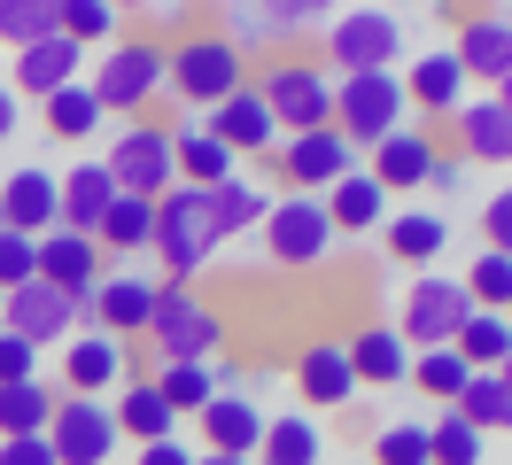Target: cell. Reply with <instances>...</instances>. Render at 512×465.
<instances>
[{"label": "cell", "instance_id": "cell-42", "mask_svg": "<svg viewBox=\"0 0 512 465\" xmlns=\"http://www.w3.org/2000/svg\"><path fill=\"white\" fill-rule=\"evenodd\" d=\"M466 380H474V365H466L458 349H419V357H412V388L427 403H443V411L466 396Z\"/></svg>", "mask_w": 512, "mask_h": 465}, {"label": "cell", "instance_id": "cell-49", "mask_svg": "<svg viewBox=\"0 0 512 465\" xmlns=\"http://www.w3.org/2000/svg\"><path fill=\"white\" fill-rule=\"evenodd\" d=\"M16 380H39V349L16 334H0V388H16Z\"/></svg>", "mask_w": 512, "mask_h": 465}, {"label": "cell", "instance_id": "cell-48", "mask_svg": "<svg viewBox=\"0 0 512 465\" xmlns=\"http://www.w3.org/2000/svg\"><path fill=\"white\" fill-rule=\"evenodd\" d=\"M481 233H489V248H497V256H512V179L489 194V210H481Z\"/></svg>", "mask_w": 512, "mask_h": 465}, {"label": "cell", "instance_id": "cell-13", "mask_svg": "<svg viewBox=\"0 0 512 465\" xmlns=\"http://www.w3.org/2000/svg\"><path fill=\"white\" fill-rule=\"evenodd\" d=\"M404 78V101H412V124H450L466 101H474V86H466V70H458V55L450 47H427V55H412V70H396Z\"/></svg>", "mask_w": 512, "mask_h": 465}, {"label": "cell", "instance_id": "cell-4", "mask_svg": "<svg viewBox=\"0 0 512 465\" xmlns=\"http://www.w3.org/2000/svg\"><path fill=\"white\" fill-rule=\"evenodd\" d=\"M86 93L101 101V117H148L163 101V39H117V47H101V62L86 70Z\"/></svg>", "mask_w": 512, "mask_h": 465}, {"label": "cell", "instance_id": "cell-30", "mask_svg": "<svg viewBox=\"0 0 512 465\" xmlns=\"http://www.w3.org/2000/svg\"><path fill=\"white\" fill-rule=\"evenodd\" d=\"M109 419H117L125 442H163V434H179V419H171V403H163V388L148 380V372L125 380V388L109 396Z\"/></svg>", "mask_w": 512, "mask_h": 465}, {"label": "cell", "instance_id": "cell-53", "mask_svg": "<svg viewBox=\"0 0 512 465\" xmlns=\"http://www.w3.org/2000/svg\"><path fill=\"white\" fill-rule=\"evenodd\" d=\"M16 124H24V117H16V93L0 86V140H8V132H16Z\"/></svg>", "mask_w": 512, "mask_h": 465}, {"label": "cell", "instance_id": "cell-7", "mask_svg": "<svg viewBox=\"0 0 512 465\" xmlns=\"http://www.w3.org/2000/svg\"><path fill=\"white\" fill-rule=\"evenodd\" d=\"M404 124H412V101H404V78H396V70L334 78V132H342L357 155H373L388 132H404Z\"/></svg>", "mask_w": 512, "mask_h": 465}, {"label": "cell", "instance_id": "cell-45", "mask_svg": "<svg viewBox=\"0 0 512 465\" xmlns=\"http://www.w3.org/2000/svg\"><path fill=\"white\" fill-rule=\"evenodd\" d=\"M481 450H489V442H481L458 411H443V419L427 427V458H435V465H481Z\"/></svg>", "mask_w": 512, "mask_h": 465}, {"label": "cell", "instance_id": "cell-15", "mask_svg": "<svg viewBox=\"0 0 512 465\" xmlns=\"http://www.w3.org/2000/svg\"><path fill=\"white\" fill-rule=\"evenodd\" d=\"M47 442H55V458H63V465H109L125 434H117V419H109V403H101V396H63V403H55Z\"/></svg>", "mask_w": 512, "mask_h": 465}, {"label": "cell", "instance_id": "cell-35", "mask_svg": "<svg viewBox=\"0 0 512 465\" xmlns=\"http://www.w3.org/2000/svg\"><path fill=\"white\" fill-rule=\"evenodd\" d=\"M94 248H117V256H140V248H156V202H140V194H117L109 217H101Z\"/></svg>", "mask_w": 512, "mask_h": 465}, {"label": "cell", "instance_id": "cell-46", "mask_svg": "<svg viewBox=\"0 0 512 465\" xmlns=\"http://www.w3.org/2000/svg\"><path fill=\"white\" fill-rule=\"evenodd\" d=\"M373 465H435V458H427V427H419V419L381 427V434H373Z\"/></svg>", "mask_w": 512, "mask_h": 465}, {"label": "cell", "instance_id": "cell-52", "mask_svg": "<svg viewBox=\"0 0 512 465\" xmlns=\"http://www.w3.org/2000/svg\"><path fill=\"white\" fill-rule=\"evenodd\" d=\"M427 186H443V194H450V186H466V155H435V179H427Z\"/></svg>", "mask_w": 512, "mask_h": 465}, {"label": "cell", "instance_id": "cell-40", "mask_svg": "<svg viewBox=\"0 0 512 465\" xmlns=\"http://www.w3.org/2000/svg\"><path fill=\"white\" fill-rule=\"evenodd\" d=\"M163 388V403H171V419H194L210 396H225V380H218V365H156L148 372Z\"/></svg>", "mask_w": 512, "mask_h": 465}, {"label": "cell", "instance_id": "cell-1", "mask_svg": "<svg viewBox=\"0 0 512 465\" xmlns=\"http://www.w3.org/2000/svg\"><path fill=\"white\" fill-rule=\"evenodd\" d=\"M241 86H249V55H241L218 24L187 31V39H163V93H171L179 109L210 117L225 93H241Z\"/></svg>", "mask_w": 512, "mask_h": 465}, {"label": "cell", "instance_id": "cell-34", "mask_svg": "<svg viewBox=\"0 0 512 465\" xmlns=\"http://www.w3.org/2000/svg\"><path fill=\"white\" fill-rule=\"evenodd\" d=\"M55 403H63L55 380H16V388H0V442L47 434V427H55Z\"/></svg>", "mask_w": 512, "mask_h": 465}, {"label": "cell", "instance_id": "cell-12", "mask_svg": "<svg viewBox=\"0 0 512 465\" xmlns=\"http://www.w3.org/2000/svg\"><path fill=\"white\" fill-rule=\"evenodd\" d=\"M466 287H458V279H412V295H404V318H396V334H404V349H450V341H458V326H466Z\"/></svg>", "mask_w": 512, "mask_h": 465}, {"label": "cell", "instance_id": "cell-51", "mask_svg": "<svg viewBox=\"0 0 512 465\" xmlns=\"http://www.w3.org/2000/svg\"><path fill=\"white\" fill-rule=\"evenodd\" d=\"M132 465H194V450L179 442V434H163V442H140V458Z\"/></svg>", "mask_w": 512, "mask_h": 465}, {"label": "cell", "instance_id": "cell-31", "mask_svg": "<svg viewBox=\"0 0 512 465\" xmlns=\"http://www.w3.org/2000/svg\"><path fill=\"white\" fill-rule=\"evenodd\" d=\"M109 202H117V186H109V171H101V163L63 171V233H86V241H94L101 217H109Z\"/></svg>", "mask_w": 512, "mask_h": 465}, {"label": "cell", "instance_id": "cell-50", "mask_svg": "<svg viewBox=\"0 0 512 465\" xmlns=\"http://www.w3.org/2000/svg\"><path fill=\"white\" fill-rule=\"evenodd\" d=\"M0 465H63V458L47 434H16V442H0Z\"/></svg>", "mask_w": 512, "mask_h": 465}, {"label": "cell", "instance_id": "cell-28", "mask_svg": "<svg viewBox=\"0 0 512 465\" xmlns=\"http://www.w3.org/2000/svg\"><path fill=\"white\" fill-rule=\"evenodd\" d=\"M342 349H350L357 388H404V380H412V349H404L396 326H357Z\"/></svg>", "mask_w": 512, "mask_h": 465}, {"label": "cell", "instance_id": "cell-44", "mask_svg": "<svg viewBox=\"0 0 512 465\" xmlns=\"http://www.w3.org/2000/svg\"><path fill=\"white\" fill-rule=\"evenodd\" d=\"M458 287H466V303H474V310H505V303H512V256L481 248V256H474V272L458 279Z\"/></svg>", "mask_w": 512, "mask_h": 465}, {"label": "cell", "instance_id": "cell-36", "mask_svg": "<svg viewBox=\"0 0 512 465\" xmlns=\"http://www.w3.org/2000/svg\"><path fill=\"white\" fill-rule=\"evenodd\" d=\"M63 39L78 55H101V47L125 39V8H109V0H63Z\"/></svg>", "mask_w": 512, "mask_h": 465}, {"label": "cell", "instance_id": "cell-24", "mask_svg": "<svg viewBox=\"0 0 512 465\" xmlns=\"http://www.w3.org/2000/svg\"><path fill=\"white\" fill-rule=\"evenodd\" d=\"M194 427H202V450L210 458H256V442H264V411H256L249 396H210L202 411H194Z\"/></svg>", "mask_w": 512, "mask_h": 465}, {"label": "cell", "instance_id": "cell-10", "mask_svg": "<svg viewBox=\"0 0 512 465\" xmlns=\"http://www.w3.org/2000/svg\"><path fill=\"white\" fill-rule=\"evenodd\" d=\"M78 326H86V310L70 303L63 287H47V279H24V287L0 295V334L32 341V349H55V341H70Z\"/></svg>", "mask_w": 512, "mask_h": 465}, {"label": "cell", "instance_id": "cell-2", "mask_svg": "<svg viewBox=\"0 0 512 465\" xmlns=\"http://www.w3.org/2000/svg\"><path fill=\"white\" fill-rule=\"evenodd\" d=\"M225 248L218 202L202 186H171L156 202V256H163V287H194V272Z\"/></svg>", "mask_w": 512, "mask_h": 465}, {"label": "cell", "instance_id": "cell-9", "mask_svg": "<svg viewBox=\"0 0 512 465\" xmlns=\"http://www.w3.org/2000/svg\"><path fill=\"white\" fill-rule=\"evenodd\" d=\"M256 233H264V256L288 264V272H319L334 256V225H326L319 194H272V210H264Z\"/></svg>", "mask_w": 512, "mask_h": 465}, {"label": "cell", "instance_id": "cell-16", "mask_svg": "<svg viewBox=\"0 0 512 465\" xmlns=\"http://www.w3.org/2000/svg\"><path fill=\"white\" fill-rule=\"evenodd\" d=\"M156 295H163V279L109 272L94 295H86V318H94L101 334H117V341H140V334H148V318H156Z\"/></svg>", "mask_w": 512, "mask_h": 465}, {"label": "cell", "instance_id": "cell-29", "mask_svg": "<svg viewBox=\"0 0 512 465\" xmlns=\"http://www.w3.org/2000/svg\"><path fill=\"white\" fill-rule=\"evenodd\" d=\"M171 171H179V186H202V194H210V186L241 179V155H225L194 117H179L171 124Z\"/></svg>", "mask_w": 512, "mask_h": 465}, {"label": "cell", "instance_id": "cell-58", "mask_svg": "<svg viewBox=\"0 0 512 465\" xmlns=\"http://www.w3.org/2000/svg\"><path fill=\"white\" fill-rule=\"evenodd\" d=\"M0 233H8V225H0Z\"/></svg>", "mask_w": 512, "mask_h": 465}, {"label": "cell", "instance_id": "cell-22", "mask_svg": "<svg viewBox=\"0 0 512 465\" xmlns=\"http://www.w3.org/2000/svg\"><path fill=\"white\" fill-rule=\"evenodd\" d=\"M450 55H458V70H466V86H497V78L512 70V24H505V8L466 16L458 39H450Z\"/></svg>", "mask_w": 512, "mask_h": 465}, {"label": "cell", "instance_id": "cell-54", "mask_svg": "<svg viewBox=\"0 0 512 465\" xmlns=\"http://www.w3.org/2000/svg\"><path fill=\"white\" fill-rule=\"evenodd\" d=\"M489 101H497V109H505V117H512V70H505V78H497V86H489Z\"/></svg>", "mask_w": 512, "mask_h": 465}, {"label": "cell", "instance_id": "cell-8", "mask_svg": "<svg viewBox=\"0 0 512 465\" xmlns=\"http://www.w3.org/2000/svg\"><path fill=\"white\" fill-rule=\"evenodd\" d=\"M101 171H109V186H117V194L163 202V194L179 186V171H171V117H163V109H148L140 124H125V132L109 140V155H101Z\"/></svg>", "mask_w": 512, "mask_h": 465}, {"label": "cell", "instance_id": "cell-14", "mask_svg": "<svg viewBox=\"0 0 512 465\" xmlns=\"http://www.w3.org/2000/svg\"><path fill=\"white\" fill-rule=\"evenodd\" d=\"M272 163H280L288 194H326L334 179H350L365 155H357L342 132H295V140H280V148H272Z\"/></svg>", "mask_w": 512, "mask_h": 465}, {"label": "cell", "instance_id": "cell-57", "mask_svg": "<svg viewBox=\"0 0 512 465\" xmlns=\"http://www.w3.org/2000/svg\"><path fill=\"white\" fill-rule=\"evenodd\" d=\"M505 326H512V303H505Z\"/></svg>", "mask_w": 512, "mask_h": 465}, {"label": "cell", "instance_id": "cell-37", "mask_svg": "<svg viewBox=\"0 0 512 465\" xmlns=\"http://www.w3.org/2000/svg\"><path fill=\"white\" fill-rule=\"evenodd\" d=\"M458 357L474 372H497L512 357V326H505V310H466V326H458V341H450Z\"/></svg>", "mask_w": 512, "mask_h": 465}, {"label": "cell", "instance_id": "cell-6", "mask_svg": "<svg viewBox=\"0 0 512 465\" xmlns=\"http://www.w3.org/2000/svg\"><path fill=\"white\" fill-rule=\"evenodd\" d=\"M326 70L334 78H365V70H396L404 62V16L396 8H334L326 16Z\"/></svg>", "mask_w": 512, "mask_h": 465}, {"label": "cell", "instance_id": "cell-19", "mask_svg": "<svg viewBox=\"0 0 512 465\" xmlns=\"http://www.w3.org/2000/svg\"><path fill=\"white\" fill-rule=\"evenodd\" d=\"M0 225L8 233H24V241H39V233H55L63 225V179L55 171H8L0 179Z\"/></svg>", "mask_w": 512, "mask_h": 465}, {"label": "cell", "instance_id": "cell-25", "mask_svg": "<svg viewBox=\"0 0 512 465\" xmlns=\"http://www.w3.org/2000/svg\"><path fill=\"white\" fill-rule=\"evenodd\" d=\"M39 279L63 287L70 303L86 310V295L101 287V248L86 241V233H63V225H55V233H39Z\"/></svg>", "mask_w": 512, "mask_h": 465}, {"label": "cell", "instance_id": "cell-32", "mask_svg": "<svg viewBox=\"0 0 512 465\" xmlns=\"http://www.w3.org/2000/svg\"><path fill=\"white\" fill-rule=\"evenodd\" d=\"M326 434L311 411H288V419H264V442H256V465H319Z\"/></svg>", "mask_w": 512, "mask_h": 465}, {"label": "cell", "instance_id": "cell-38", "mask_svg": "<svg viewBox=\"0 0 512 465\" xmlns=\"http://www.w3.org/2000/svg\"><path fill=\"white\" fill-rule=\"evenodd\" d=\"M55 31H63V0H0V47L8 55H24Z\"/></svg>", "mask_w": 512, "mask_h": 465}, {"label": "cell", "instance_id": "cell-5", "mask_svg": "<svg viewBox=\"0 0 512 465\" xmlns=\"http://www.w3.org/2000/svg\"><path fill=\"white\" fill-rule=\"evenodd\" d=\"M148 349H156V365H210L225 341V318L218 303L202 295V287H163L156 295V318H148Z\"/></svg>", "mask_w": 512, "mask_h": 465}, {"label": "cell", "instance_id": "cell-11", "mask_svg": "<svg viewBox=\"0 0 512 465\" xmlns=\"http://www.w3.org/2000/svg\"><path fill=\"white\" fill-rule=\"evenodd\" d=\"M125 380H140L132 341L101 334V326H78V334L63 341V396H117Z\"/></svg>", "mask_w": 512, "mask_h": 465}, {"label": "cell", "instance_id": "cell-3", "mask_svg": "<svg viewBox=\"0 0 512 465\" xmlns=\"http://www.w3.org/2000/svg\"><path fill=\"white\" fill-rule=\"evenodd\" d=\"M249 86L264 93V109H272V124H280V140H295V132H334V70H326V62L272 55Z\"/></svg>", "mask_w": 512, "mask_h": 465}, {"label": "cell", "instance_id": "cell-26", "mask_svg": "<svg viewBox=\"0 0 512 465\" xmlns=\"http://www.w3.org/2000/svg\"><path fill=\"white\" fill-rule=\"evenodd\" d=\"M450 155H466V171H474V163H512V117L489 93H474V101L450 117Z\"/></svg>", "mask_w": 512, "mask_h": 465}, {"label": "cell", "instance_id": "cell-41", "mask_svg": "<svg viewBox=\"0 0 512 465\" xmlns=\"http://www.w3.org/2000/svg\"><path fill=\"white\" fill-rule=\"evenodd\" d=\"M39 124H47L55 140H94L101 132V101L86 93V78H78V86H63V93L39 101Z\"/></svg>", "mask_w": 512, "mask_h": 465}, {"label": "cell", "instance_id": "cell-27", "mask_svg": "<svg viewBox=\"0 0 512 465\" xmlns=\"http://www.w3.org/2000/svg\"><path fill=\"white\" fill-rule=\"evenodd\" d=\"M319 202H326V225H334V241H342V233H381V225H388V194H381V179H373L365 163H357L350 179H334Z\"/></svg>", "mask_w": 512, "mask_h": 465}, {"label": "cell", "instance_id": "cell-33", "mask_svg": "<svg viewBox=\"0 0 512 465\" xmlns=\"http://www.w3.org/2000/svg\"><path fill=\"white\" fill-rule=\"evenodd\" d=\"M443 241H450V225L435 210H388V225H381V248L396 264H435Z\"/></svg>", "mask_w": 512, "mask_h": 465}, {"label": "cell", "instance_id": "cell-55", "mask_svg": "<svg viewBox=\"0 0 512 465\" xmlns=\"http://www.w3.org/2000/svg\"><path fill=\"white\" fill-rule=\"evenodd\" d=\"M194 465H256V458H210V450H202V458H194Z\"/></svg>", "mask_w": 512, "mask_h": 465}, {"label": "cell", "instance_id": "cell-20", "mask_svg": "<svg viewBox=\"0 0 512 465\" xmlns=\"http://www.w3.org/2000/svg\"><path fill=\"white\" fill-rule=\"evenodd\" d=\"M326 16H334V8H311V0H303V8H288V0H280V8H218V31L241 47V55H256V47H272V39L326 31Z\"/></svg>", "mask_w": 512, "mask_h": 465}, {"label": "cell", "instance_id": "cell-17", "mask_svg": "<svg viewBox=\"0 0 512 465\" xmlns=\"http://www.w3.org/2000/svg\"><path fill=\"white\" fill-rule=\"evenodd\" d=\"M288 372H295V396H303V411H311V419H319V411H350V403L365 396L342 341H311V349H303Z\"/></svg>", "mask_w": 512, "mask_h": 465}, {"label": "cell", "instance_id": "cell-23", "mask_svg": "<svg viewBox=\"0 0 512 465\" xmlns=\"http://www.w3.org/2000/svg\"><path fill=\"white\" fill-rule=\"evenodd\" d=\"M78 78H86V55L70 47L63 31H55V39H39V47H24V55L8 62V93H16V101H47V93L78 86Z\"/></svg>", "mask_w": 512, "mask_h": 465}, {"label": "cell", "instance_id": "cell-39", "mask_svg": "<svg viewBox=\"0 0 512 465\" xmlns=\"http://www.w3.org/2000/svg\"><path fill=\"white\" fill-rule=\"evenodd\" d=\"M450 411H458L481 442H489V434H512V396H505V380H497V372H474V380H466V396L450 403Z\"/></svg>", "mask_w": 512, "mask_h": 465}, {"label": "cell", "instance_id": "cell-56", "mask_svg": "<svg viewBox=\"0 0 512 465\" xmlns=\"http://www.w3.org/2000/svg\"><path fill=\"white\" fill-rule=\"evenodd\" d=\"M497 380H505V396H512V357H505V365H497Z\"/></svg>", "mask_w": 512, "mask_h": 465}, {"label": "cell", "instance_id": "cell-18", "mask_svg": "<svg viewBox=\"0 0 512 465\" xmlns=\"http://www.w3.org/2000/svg\"><path fill=\"white\" fill-rule=\"evenodd\" d=\"M210 140H218L225 155H272L280 148V124H272V109H264V93L256 86H241V93H225L210 117H194Z\"/></svg>", "mask_w": 512, "mask_h": 465}, {"label": "cell", "instance_id": "cell-43", "mask_svg": "<svg viewBox=\"0 0 512 465\" xmlns=\"http://www.w3.org/2000/svg\"><path fill=\"white\" fill-rule=\"evenodd\" d=\"M210 202H218V225H225V241L256 233V225H264V210H272V194H264L256 179H225V186H210Z\"/></svg>", "mask_w": 512, "mask_h": 465}, {"label": "cell", "instance_id": "cell-21", "mask_svg": "<svg viewBox=\"0 0 512 465\" xmlns=\"http://www.w3.org/2000/svg\"><path fill=\"white\" fill-rule=\"evenodd\" d=\"M435 155H443V140L427 124H404V132H388L381 148L365 155V171L381 179V194H412V186L435 179Z\"/></svg>", "mask_w": 512, "mask_h": 465}, {"label": "cell", "instance_id": "cell-47", "mask_svg": "<svg viewBox=\"0 0 512 465\" xmlns=\"http://www.w3.org/2000/svg\"><path fill=\"white\" fill-rule=\"evenodd\" d=\"M24 279H39V241L0 233V295H8V287H24Z\"/></svg>", "mask_w": 512, "mask_h": 465}]
</instances>
